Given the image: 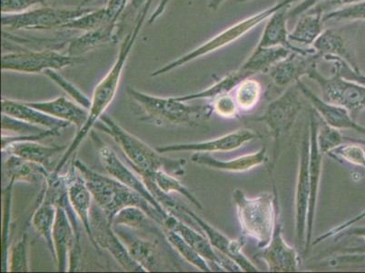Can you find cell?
<instances>
[{"instance_id":"cell-1","label":"cell","mask_w":365,"mask_h":273,"mask_svg":"<svg viewBox=\"0 0 365 273\" xmlns=\"http://www.w3.org/2000/svg\"><path fill=\"white\" fill-rule=\"evenodd\" d=\"M152 2L153 0H148L145 4L143 6L140 12L138 14L134 28L125 36L124 41L122 42L117 61H115L108 74L96 86L91 98V106L89 109L88 121L76 133L71 145H68V149H66L61 159H59L58 164H56L54 172L61 173V169L68 164L69 159L76 152V149L79 148L86 136L91 134L93 128H95V125L97 124L101 116L105 114L106 109L111 104L113 99H114L115 94H117L119 83L121 81L123 69H124L128 56L130 55L132 48L134 46L135 41H137L138 36L141 31L143 24H144L145 16L148 15Z\"/></svg>"},{"instance_id":"cell-2","label":"cell","mask_w":365,"mask_h":273,"mask_svg":"<svg viewBox=\"0 0 365 273\" xmlns=\"http://www.w3.org/2000/svg\"><path fill=\"white\" fill-rule=\"evenodd\" d=\"M74 163L91 191L93 199L113 224V219L121 209L127 207L140 208L161 227L169 212H161L152 205L140 193L128 187L113 177L99 174L89 169L79 159Z\"/></svg>"},{"instance_id":"cell-3","label":"cell","mask_w":365,"mask_h":273,"mask_svg":"<svg viewBox=\"0 0 365 273\" xmlns=\"http://www.w3.org/2000/svg\"><path fill=\"white\" fill-rule=\"evenodd\" d=\"M95 128L107 133L114 139L135 172L164 171L175 176L184 174L187 159L165 157L157 149L149 147L141 139L125 131L110 116L103 115Z\"/></svg>"},{"instance_id":"cell-4","label":"cell","mask_w":365,"mask_h":273,"mask_svg":"<svg viewBox=\"0 0 365 273\" xmlns=\"http://www.w3.org/2000/svg\"><path fill=\"white\" fill-rule=\"evenodd\" d=\"M273 192V194L262 193L255 198L247 197L239 189L233 192V201L242 232L247 237L257 241L259 249L265 247L271 241L280 215L275 186Z\"/></svg>"},{"instance_id":"cell-5","label":"cell","mask_w":365,"mask_h":273,"mask_svg":"<svg viewBox=\"0 0 365 273\" xmlns=\"http://www.w3.org/2000/svg\"><path fill=\"white\" fill-rule=\"evenodd\" d=\"M128 95L141 112L140 121L153 124L194 126L210 118L214 112L212 104L189 105L175 98H159L145 94L128 86Z\"/></svg>"},{"instance_id":"cell-6","label":"cell","mask_w":365,"mask_h":273,"mask_svg":"<svg viewBox=\"0 0 365 273\" xmlns=\"http://www.w3.org/2000/svg\"><path fill=\"white\" fill-rule=\"evenodd\" d=\"M297 1V0H282L281 2L271 6V8L259 12L254 16H249V18L237 23V24L229 26L228 29L219 33V34L215 36L214 38L209 39V41L204 43L203 45L199 46L198 48L194 49V51L180 56V58L175 59V61L153 72L151 76L167 74V73L174 71L175 69L180 68V66L195 61V59L210 54L212 52L217 51L218 49L231 44V43L237 41V39L242 38V36L247 34V33L253 31L255 26L260 25L261 23L264 21H267L271 16H273L274 13L279 11L280 9L284 8V6H291Z\"/></svg>"},{"instance_id":"cell-7","label":"cell","mask_w":365,"mask_h":273,"mask_svg":"<svg viewBox=\"0 0 365 273\" xmlns=\"http://www.w3.org/2000/svg\"><path fill=\"white\" fill-rule=\"evenodd\" d=\"M300 93L297 84L288 86L283 94L267 106L263 116L257 119L265 123L274 139V157L270 165L271 171L277 164L282 139L289 133L303 109Z\"/></svg>"},{"instance_id":"cell-8","label":"cell","mask_w":365,"mask_h":273,"mask_svg":"<svg viewBox=\"0 0 365 273\" xmlns=\"http://www.w3.org/2000/svg\"><path fill=\"white\" fill-rule=\"evenodd\" d=\"M310 79L320 86L325 101L346 109L354 119L365 109V85L344 79L336 71L327 78L318 71L317 66L311 69Z\"/></svg>"},{"instance_id":"cell-9","label":"cell","mask_w":365,"mask_h":273,"mask_svg":"<svg viewBox=\"0 0 365 273\" xmlns=\"http://www.w3.org/2000/svg\"><path fill=\"white\" fill-rule=\"evenodd\" d=\"M92 9L39 8L19 14L3 15L2 26L12 31H46L63 29L64 26Z\"/></svg>"},{"instance_id":"cell-10","label":"cell","mask_w":365,"mask_h":273,"mask_svg":"<svg viewBox=\"0 0 365 273\" xmlns=\"http://www.w3.org/2000/svg\"><path fill=\"white\" fill-rule=\"evenodd\" d=\"M81 56H74L54 51H21L2 56V71L22 73H44L48 69L61 71L81 62Z\"/></svg>"},{"instance_id":"cell-11","label":"cell","mask_w":365,"mask_h":273,"mask_svg":"<svg viewBox=\"0 0 365 273\" xmlns=\"http://www.w3.org/2000/svg\"><path fill=\"white\" fill-rule=\"evenodd\" d=\"M91 225L98 252H101V249H106L123 269L128 272H145V269L129 255L124 243L113 228L112 223L98 205L92 206Z\"/></svg>"},{"instance_id":"cell-12","label":"cell","mask_w":365,"mask_h":273,"mask_svg":"<svg viewBox=\"0 0 365 273\" xmlns=\"http://www.w3.org/2000/svg\"><path fill=\"white\" fill-rule=\"evenodd\" d=\"M179 209H180L181 215L185 214V216L191 219L202 229L205 237L208 239L209 242L211 243L215 251L221 253L225 257L237 264L240 268L241 272H260V269L254 264V262H252L251 259L245 254L243 252L244 244L240 239L227 237L223 232L209 224L208 222L199 217L197 214H195L193 211L185 207V206L179 204Z\"/></svg>"},{"instance_id":"cell-13","label":"cell","mask_w":365,"mask_h":273,"mask_svg":"<svg viewBox=\"0 0 365 273\" xmlns=\"http://www.w3.org/2000/svg\"><path fill=\"white\" fill-rule=\"evenodd\" d=\"M162 228L172 229L178 233L198 254H200L210 264L213 272H241L237 264L215 251L205 234H201L195 231L193 228L189 227L178 216L169 213Z\"/></svg>"},{"instance_id":"cell-14","label":"cell","mask_w":365,"mask_h":273,"mask_svg":"<svg viewBox=\"0 0 365 273\" xmlns=\"http://www.w3.org/2000/svg\"><path fill=\"white\" fill-rule=\"evenodd\" d=\"M309 131L305 133L300 153L299 171H298L297 189H295V234L298 244L304 249L307 242L308 209L310 202L309 178Z\"/></svg>"},{"instance_id":"cell-15","label":"cell","mask_w":365,"mask_h":273,"mask_svg":"<svg viewBox=\"0 0 365 273\" xmlns=\"http://www.w3.org/2000/svg\"><path fill=\"white\" fill-rule=\"evenodd\" d=\"M91 136L93 142H95L96 146L98 147L99 158H101L102 165L104 166L106 172H107L109 175H111V177L118 179V181L122 182L123 184L140 193L143 197L147 199L152 205H154L155 207L161 212H168L155 201V199L153 197L147 186H145L144 182L142 181V179L139 177L137 173L128 168L127 166L119 159L115 152L103 142L97 133L92 131Z\"/></svg>"},{"instance_id":"cell-16","label":"cell","mask_w":365,"mask_h":273,"mask_svg":"<svg viewBox=\"0 0 365 273\" xmlns=\"http://www.w3.org/2000/svg\"><path fill=\"white\" fill-rule=\"evenodd\" d=\"M317 113L314 109L310 112L309 123V178H310V202L308 209L307 242L304 252L309 251L313 239L315 211H317L318 193H319L322 171H323V157L317 143V133L319 129V121H317Z\"/></svg>"},{"instance_id":"cell-17","label":"cell","mask_w":365,"mask_h":273,"mask_svg":"<svg viewBox=\"0 0 365 273\" xmlns=\"http://www.w3.org/2000/svg\"><path fill=\"white\" fill-rule=\"evenodd\" d=\"M279 219L280 215L275 224L271 241L265 247L260 249L257 256L264 262L269 272H297L300 266V256L297 249L285 242L283 236V225Z\"/></svg>"},{"instance_id":"cell-18","label":"cell","mask_w":365,"mask_h":273,"mask_svg":"<svg viewBox=\"0 0 365 273\" xmlns=\"http://www.w3.org/2000/svg\"><path fill=\"white\" fill-rule=\"evenodd\" d=\"M258 135L251 129H240L232 131L219 138L210 141L200 142L180 143L157 148L158 152H194V153H213L235 151L249 142L255 141Z\"/></svg>"},{"instance_id":"cell-19","label":"cell","mask_w":365,"mask_h":273,"mask_svg":"<svg viewBox=\"0 0 365 273\" xmlns=\"http://www.w3.org/2000/svg\"><path fill=\"white\" fill-rule=\"evenodd\" d=\"M297 85L302 94L310 101L313 109L325 124L339 131L340 129H354L365 135V126L358 124L350 112L344 106L333 104L319 98L301 79L297 82Z\"/></svg>"},{"instance_id":"cell-20","label":"cell","mask_w":365,"mask_h":273,"mask_svg":"<svg viewBox=\"0 0 365 273\" xmlns=\"http://www.w3.org/2000/svg\"><path fill=\"white\" fill-rule=\"evenodd\" d=\"M322 56L315 54H301V53L292 52L287 59L277 63L269 71L272 81L275 86L279 88H287L292 84H297L304 76L309 74L314 66Z\"/></svg>"},{"instance_id":"cell-21","label":"cell","mask_w":365,"mask_h":273,"mask_svg":"<svg viewBox=\"0 0 365 273\" xmlns=\"http://www.w3.org/2000/svg\"><path fill=\"white\" fill-rule=\"evenodd\" d=\"M115 232L127 248L129 255L145 272L162 271L160 253L157 242L133 234L124 226H113Z\"/></svg>"},{"instance_id":"cell-22","label":"cell","mask_w":365,"mask_h":273,"mask_svg":"<svg viewBox=\"0 0 365 273\" xmlns=\"http://www.w3.org/2000/svg\"><path fill=\"white\" fill-rule=\"evenodd\" d=\"M291 6H284L274 13L273 16L267 19V25L264 26L263 34L260 41L258 43V48H271V46H284L290 49L292 52L301 53V54H315L317 53L312 48H301L289 41V32L287 29L288 11Z\"/></svg>"},{"instance_id":"cell-23","label":"cell","mask_w":365,"mask_h":273,"mask_svg":"<svg viewBox=\"0 0 365 273\" xmlns=\"http://www.w3.org/2000/svg\"><path fill=\"white\" fill-rule=\"evenodd\" d=\"M68 174V201L71 203L73 211L75 212L78 218L84 226L88 238L94 247L96 248L94 238L91 225V212L92 209V194L86 185L84 179L82 178L81 173L76 169L74 163L69 172Z\"/></svg>"},{"instance_id":"cell-24","label":"cell","mask_w":365,"mask_h":273,"mask_svg":"<svg viewBox=\"0 0 365 273\" xmlns=\"http://www.w3.org/2000/svg\"><path fill=\"white\" fill-rule=\"evenodd\" d=\"M191 161L199 165L207 166L208 168L217 171L241 173L251 171L267 162V147H262L258 152L240 156V157L222 161L213 157L210 153H194Z\"/></svg>"},{"instance_id":"cell-25","label":"cell","mask_w":365,"mask_h":273,"mask_svg":"<svg viewBox=\"0 0 365 273\" xmlns=\"http://www.w3.org/2000/svg\"><path fill=\"white\" fill-rule=\"evenodd\" d=\"M2 114L21 119L29 124L42 126L46 129L61 132V129L68 128L71 123L56 119L54 116L46 114L29 106L24 101H13V99H3L1 101Z\"/></svg>"},{"instance_id":"cell-26","label":"cell","mask_w":365,"mask_h":273,"mask_svg":"<svg viewBox=\"0 0 365 273\" xmlns=\"http://www.w3.org/2000/svg\"><path fill=\"white\" fill-rule=\"evenodd\" d=\"M26 103L33 108L39 109L56 119L75 125L78 131L85 125L89 116L88 109L76 102L69 101L65 96H59L53 101Z\"/></svg>"},{"instance_id":"cell-27","label":"cell","mask_w":365,"mask_h":273,"mask_svg":"<svg viewBox=\"0 0 365 273\" xmlns=\"http://www.w3.org/2000/svg\"><path fill=\"white\" fill-rule=\"evenodd\" d=\"M68 146H44L38 142H16L9 145L2 152L18 156L26 161L38 163L53 172L52 163L61 153H65Z\"/></svg>"},{"instance_id":"cell-28","label":"cell","mask_w":365,"mask_h":273,"mask_svg":"<svg viewBox=\"0 0 365 273\" xmlns=\"http://www.w3.org/2000/svg\"><path fill=\"white\" fill-rule=\"evenodd\" d=\"M3 172L9 182H21L31 184H45L52 172L38 163L26 161L15 155H9L4 162Z\"/></svg>"},{"instance_id":"cell-29","label":"cell","mask_w":365,"mask_h":273,"mask_svg":"<svg viewBox=\"0 0 365 273\" xmlns=\"http://www.w3.org/2000/svg\"><path fill=\"white\" fill-rule=\"evenodd\" d=\"M120 23L118 21L109 23L94 31L85 32V34L72 39L69 43L68 54L79 56L83 53L92 51L98 46L117 42L118 36H120Z\"/></svg>"},{"instance_id":"cell-30","label":"cell","mask_w":365,"mask_h":273,"mask_svg":"<svg viewBox=\"0 0 365 273\" xmlns=\"http://www.w3.org/2000/svg\"><path fill=\"white\" fill-rule=\"evenodd\" d=\"M323 14L308 11L300 16L293 31L289 32L292 44L301 48H309L323 33Z\"/></svg>"},{"instance_id":"cell-31","label":"cell","mask_w":365,"mask_h":273,"mask_svg":"<svg viewBox=\"0 0 365 273\" xmlns=\"http://www.w3.org/2000/svg\"><path fill=\"white\" fill-rule=\"evenodd\" d=\"M313 48L322 56V59L327 56H337L347 62L354 71L360 73L359 66H358L354 55L348 49L344 39L334 29H327L323 31L319 38L314 41Z\"/></svg>"},{"instance_id":"cell-32","label":"cell","mask_w":365,"mask_h":273,"mask_svg":"<svg viewBox=\"0 0 365 273\" xmlns=\"http://www.w3.org/2000/svg\"><path fill=\"white\" fill-rule=\"evenodd\" d=\"M290 49L284 46H271V48H258L240 66L244 71L252 75L269 72L274 65L287 59L291 54Z\"/></svg>"},{"instance_id":"cell-33","label":"cell","mask_w":365,"mask_h":273,"mask_svg":"<svg viewBox=\"0 0 365 273\" xmlns=\"http://www.w3.org/2000/svg\"><path fill=\"white\" fill-rule=\"evenodd\" d=\"M251 76H253V75L239 68L237 71L229 73L228 75L219 79L217 82H215L214 85L209 86L205 91L193 93V94L177 96L175 99L182 102L194 101H197V99H212L213 101L219 96L229 94L231 91H235L242 81L251 78Z\"/></svg>"},{"instance_id":"cell-34","label":"cell","mask_w":365,"mask_h":273,"mask_svg":"<svg viewBox=\"0 0 365 273\" xmlns=\"http://www.w3.org/2000/svg\"><path fill=\"white\" fill-rule=\"evenodd\" d=\"M56 216V206L46 202L41 198V204L32 216L31 222L36 231L44 238L53 259L56 262L54 242H53V229H54Z\"/></svg>"},{"instance_id":"cell-35","label":"cell","mask_w":365,"mask_h":273,"mask_svg":"<svg viewBox=\"0 0 365 273\" xmlns=\"http://www.w3.org/2000/svg\"><path fill=\"white\" fill-rule=\"evenodd\" d=\"M137 173V172H135ZM137 174L141 179H148L154 183L158 188L159 191L165 193V194L170 195L171 193H178L187 199L189 202L194 204L199 209H203L201 202L195 197L187 188H185L180 182L178 181L175 175L164 171H158L154 172H138Z\"/></svg>"},{"instance_id":"cell-36","label":"cell","mask_w":365,"mask_h":273,"mask_svg":"<svg viewBox=\"0 0 365 273\" xmlns=\"http://www.w3.org/2000/svg\"><path fill=\"white\" fill-rule=\"evenodd\" d=\"M163 234L167 239L169 244L173 248L177 249V252L185 261L191 263L192 265H194L195 268L200 269L202 272H213L210 264L200 254H198L178 233L172 231V229L163 228Z\"/></svg>"},{"instance_id":"cell-37","label":"cell","mask_w":365,"mask_h":273,"mask_svg":"<svg viewBox=\"0 0 365 273\" xmlns=\"http://www.w3.org/2000/svg\"><path fill=\"white\" fill-rule=\"evenodd\" d=\"M263 86L257 79L248 78L235 89V99L239 111L248 112L254 109L260 101Z\"/></svg>"},{"instance_id":"cell-38","label":"cell","mask_w":365,"mask_h":273,"mask_svg":"<svg viewBox=\"0 0 365 273\" xmlns=\"http://www.w3.org/2000/svg\"><path fill=\"white\" fill-rule=\"evenodd\" d=\"M114 22L108 14L106 8L91 9V11L86 13L85 15H82L79 18L68 22V24L64 26L63 29H76V31L88 32L101 28V26L108 25L109 23Z\"/></svg>"},{"instance_id":"cell-39","label":"cell","mask_w":365,"mask_h":273,"mask_svg":"<svg viewBox=\"0 0 365 273\" xmlns=\"http://www.w3.org/2000/svg\"><path fill=\"white\" fill-rule=\"evenodd\" d=\"M8 186L3 192V234H2V269L6 272L8 269L9 261V242L11 239L9 232H11V202H12V188L14 182H9Z\"/></svg>"},{"instance_id":"cell-40","label":"cell","mask_w":365,"mask_h":273,"mask_svg":"<svg viewBox=\"0 0 365 273\" xmlns=\"http://www.w3.org/2000/svg\"><path fill=\"white\" fill-rule=\"evenodd\" d=\"M8 271L11 272H26L31 271L29 265V239L26 232L11 248L8 261Z\"/></svg>"},{"instance_id":"cell-41","label":"cell","mask_w":365,"mask_h":273,"mask_svg":"<svg viewBox=\"0 0 365 273\" xmlns=\"http://www.w3.org/2000/svg\"><path fill=\"white\" fill-rule=\"evenodd\" d=\"M149 216L138 207L121 209L113 219V226H124L125 228L142 229L147 227Z\"/></svg>"},{"instance_id":"cell-42","label":"cell","mask_w":365,"mask_h":273,"mask_svg":"<svg viewBox=\"0 0 365 273\" xmlns=\"http://www.w3.org/2000/svg\"><path fill=\"white\" fill-rule=\"evenodd\" d=\"M327 155L337 161H344L365 169V149L357 143L341 144Z\"/></svg>"},{"instance_id":"cell-43","label":"cell","mask_w":365,"mask_h":273,"mask_svg":"<svg viewBox=\"0 0 365 273\" xmlns=\"http://www.w3.org/2000/svg\"><path fill=\"white\" fill-rule=\"evenodd\" d=\"M344 142V136L341 135L339 129L331 128L325 123H324L323 126H319L317 133V143L322 154H328L333 149L343 144Z\"/></svg>"},{"instance_id":"cell-44","label":"cell","mask_w":365,"mask_h":273,"mask_svg":"<svg viewBox=\"0 0 365 273\" xmlns=\"http://www.w3.org/2000/svg\"><path fill=\"white\" fill-rule=\"evenodd\" d=\"M58 71H53V69H48L44 73L52 81H54L56 85L61 86L66 94L71 96L78 104L84 106L85 109H91V99H88L81 89L76 88L71 82L66 81L61 75H59Z\"/></svg>"},{"instance_id":"cell-45","label":"cell","mask_w":365,"mask_h":273,"mask_svg":"<svg viewBox=\"0 0 365 273\" xmlns=\"http://www.w3.org/2000/svg\"><path fill=\"white\" fill-rule=\"evenodd\" d=\"M365 19V0L349 6H344L336 11L325 13L323 21H361Z\"/></svg>"},{"instance_id":"cell-46","label":"cell","mask_w":365,"mask_h":273,"mask_svg":"<svg viewBox=\"0 0 365 273\" xmlns=\"http://www.w3.org/2000/svg\"><path fill=\"white\" fill-rule=\"evenodd\" d=\"M324 267L341 269H365V252H349L325 259Z\"/></svg>"},{"instance_id":"cell-47","label":"cell","mask_w":365,"mask_h":273,"mask_svg":"<svg viewBox=\"0 0 365 273\" xmlns=\"http://www.w3.org/2000/svg\"><path fill=\"white\" fill-rule=\"evenodd\" d=\"M1 129L4 131L16 133V135H36L48 131L42 126L29 124L28 122L6 114H2Z\"/></svg>"},{"instance_id":"cell-48","label":"cell","mask_w":365,"mask_h":273,"mask_svg":"<svg viewBox=\"0 0 365 273\" xmlns=\"http://www.w3.org/2000/svg\"><path fill=\"white\" fill-rule=\"evenodd\" d=\"M214 112L225 119H234L238 116L239 108L235 96L229 94L217 96L212 101Z\"/></svg>"},{"instance_id":"cell-49","label":"cell","mask_w":365,"mask_h":273,"mask_svg":"<svg viewBox=\"0 0 365 273\" xmlns=\"http://www.w3.org/2000/svg\"><path fill=\"white\" fill-rule=\"evenodd\" d=\"M49 1L53 0H1V12L3 15L19 14Z\"/></svg>"},{"instance_id":"cell-50","label":"cell","mask_w":365,"mask_h":273,"mask_svg":"<svg viewBox=\"0 0 365 273\" xmlns=\"http://www.w3.org/2000/svg\"><path fill=\"white\" fill-rule=\"evenodd\" d=\"M59 131H52V129H48L45 132L41 133V134L36 135H16V136H6L2 135L1 136V152L4 151L5 149L8 148L9 145L13 144L16 142H39L42 139L48 138V136L58 135Z\"/></svg>"},{"instance_id":"cell-51","label":"cell","mask_w":365,"mask_h":273,"mask_svg":"<svg viewBox=\"0 0 365 273\" xmlns=\"http://www.w3.org/2000/svg\"><path fill=\"white\" fill-rule=\"evenodd\" d=\"M361 1H364V0H321L313 8H311L309 11L320 12L324 15L325 13L336 11V9L344 8V6L355 4V3Z\"/></svg>"},{"instance_id":"cell-52","label":"cell","mask_w":365,"mask_h":273,"mask_svg":"<svg viewBox=\"0 0 365 273\" xmlns=\"http://www.w3.org/2000/svg\"><path fill=\"white\" fill-rule=\"evenodd\" d=\"M364 218H365V212L361 213V214H360L359 216H357V217L351 219H350V221L344 222V224L338 226L337 228H334L333 229H331V231H329L327 233H324V234L323 236H320L319 238H317V239H315V241L313 242V244L317 245V244H318V243L324 242V241H325V239H327L328 238L335 237V236H336L337 234H339L340 232H344V229L351 227V226H354L355 224V223L360 222L361 219H363Z\"/></svg>"},{"instance_id":"cell-53","label":"cell","mask_w":365,"mask_h":273,"mask_svg":"<svg viewBox=\"0 0 365 273\" xmlns=\"http://www.w3.org/2000/svg\"><path fill=\"white\" fill-rule=\"evenodd\" d=\"M128 0H109L106 9L113 21L118 22L127 8Z\"/></svg>"},{"instance_id":"cell-54","label":"cell","mask_w":365,"mask_h":273,"mask_svg":"<svg viewBox=\"0 0 365 273\" xmlns=\"http://www.w3.org/2000/svg\"><path fill=\"white\" fill-rule=\"evenodd\" d=\"M320 1L321 0H304L299 5L295 6L294 9H290L288 11V19H294L298 16L303 15L304 13L309 11L311 8H313L315 4Z\"/></svg>"},{"instance_id":"cell-55","label":"cell","mask_w":365,"mask_h":273,"mask_svg":"<svg viewBox=\"0 0 365 273\" xmlns=\"http://www.w3.org/2000/svg\"><path fill=\"white\" fill-rule=\"evenodd\" d=\"M340 74L341 76H344V79L365 85V75L361 74V72L358 73L354 71L350 66H344V68L341 69Z\"/></svg>"},{"instance_id":"cell-56","label":"cell","mask_w":365,"mask_h":273,"mask_svg":"<svg viewBox=\"0 0 365 273\" xmlns=\"http://www.w3.org/2000/svg\"><path fill=\"white\" fill-rule=\"evenodd\" d=\"M340 236L341 237H343V236H351V237L353 236L354 237H354L363 238L365 243V227H353V226H351V227L344 229V232L335 236V238L340 237ZM365 252V249L363 252Z\"/></svg>"},{"instance_id":"cell-57","label":"cell","mask_w":365,"mask_h":273,"mask_svg":"<svg viewBox=\"0 0 365 273\" xmlns=\"http://www.w3.org/2000/svg\"><path fill=\"white\" fill-rule=\"evenodd\" d=\"M171 0H161V1L159 2L158 6H157V9H155V11L152 13L150 18L148 19L149 24H152L153 22L157 21L159 16H160L163 13H164L165 8H167L168 3Z\"/></svg>"},{"instance_id":"cell-58","label":"cell","mask_w":365,"mask_h":273,"mask_svg":"<svg viewBox=\"0 0 365 273\" xmlns=\"http://www.w3.org/2000/svg\"><path fill=\"white\" fill-rule=\"evenodd\" d=\"M225 1L227 0H209L208 8L212 11H217Z\"/></svg>"},{"instance_id":"cell-59","label":"cell","mask_w":365,"mask_h":273,"mask_svg":"<svg viewBox=\"0 0 365 273\" xmlns=\"http://www.w3.org/2000/svg\"><path fill=\"white\" fill-rule=\"evenodd\" d=\"M344 139L345 142L357 143V144H360L365 147V139H356V138H350V136H344Z\"/></svg>"},{"instance_id":"cell-60","label":"cell","mask_w":365,"mask_h":273,"mask_svg":"<svg viewBox=\"0 0 365 273\" xmlns=\"http://www.w3.org/2000/svg\"><path fill=\"white\" fill-rule=\"evenodd\" d=\"M238 2H245L248 1V0H237Z\"/></svg>"},{"instance_id":"cell-61","label":"cell","mask_w":365,"mask_h":273,"mask_svg":"<svg viewBox=\"0 0 365 273\" xmlns=\"http://www.w3.org/2000/svg\"><path fill=\"white\" fill-rule=\"evenodd\" d=\"M364 149H365V147H364Z\"/></svg>"}]
</instances>
